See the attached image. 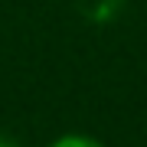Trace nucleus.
<instances>
[{
	"label": "nucleus",
	"mask_w": 147,
	"mask_h": 147,
	"mask_svg": "<svg viewBox=\"0 0 147 147\" xmlns=\"http://www.w3.org/2000/svg\"><path fill=\"white\" fill-rule=\"evenodd\" d=\"M0 147H20V144H16L13 137H7V134H0Z\"/></svg>",
	"instance_id": "2"
},
{
	"label": "nucleus",
	"mask_w": 147,
	"mask_h": 147,
	"mask_svg": "<svg viewBox=\"0 0 147 147\" xmlns=\"http://www.w3.org/2000/svg\"><path fill=\"white\" fill-rule=\"evenodd\" d=\"M49 147H105V144L95 141V137H88V134H62V137H56Z\"/></svg>",
	"instance_id": "1"
}]
</instances>
